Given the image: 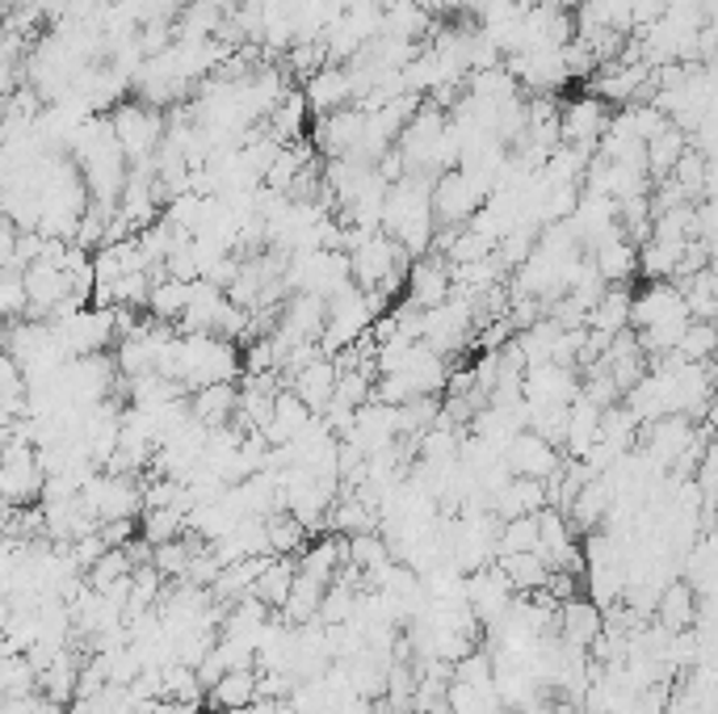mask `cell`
<instances>
[{
  "label": "cell",
  "mask_w": 718,
  "mask_h": 714,
  "mask_svg": "<svg viewBox=\"0 0 718 714\" xmlns=\"http://www.w3.org/2000/svg\"><path fill=\"white\" fill-rule=\"evenodd\" d=\"M454 681H463V685H475V690H484L492 685V651H466L463 660H454Z\"/></svg>",
  "instance_id": "cell-33"
},
{
  "label": "cell",
  "mask_w": 718,
  "mask_h": 714,
  "mask_svg": "<svg viewBox=\"0 0 718 714\" xmlns=\"http://www.w3.org/2000/svg\"><path fill=\"white\" fill-rule=\"evenodd\" d=\"M689 307L685 294L673 282H647L638 294H631V328H655V324H685Z\"/></svg>",
  "instance_id": "cell-5"
},
{
  "label": "cell",
  "mask_w": 718,
  "mask_h": 714,
  "mask_svg": "<svg viewBox=\"0 0 718 714\" xmlns=\"http://www.w3.org/2000/svg\"><path fill=\"white\" fill-rule=\"evenodd\" d=\"M76 672H81V655L72 648L55 651L51 655V664H46L43 672H39V690L46 693V697H55V702H72L76 697Z\"/></svg>",
  "instance_id": "cell-19"
},
{
  "label": "cell",
  "mask_w": 718,
  "mask_h": 714,
  "mask_svg": "<svg viewBox=\"0 0 718 714\" xmlns=\"http://www.w3.org/2000/svg\"><path fill=\"white\" fill-rule=\"evenodd\" d=\"M610 105L596 102L592 93L584 97H576V102L559 105V144L576 147V151H584L592 156L596 151V139H601V130L610 126Z\"/></svg>",
  "instance_id": "cell-4"
},
{
  "label": "cell",
  "mask_w": 718,
  "mask_h": 714,
  "mask_svg": "<svg viewBox=\"0 0 718 714\" xmlns=\"http://www.w3.org/2000/svg\"><path fill=\"white\" fill-rule=\"evenodd\" d=\"M353 588L332 580V585L319 592V609H316V622L319 627H340V622H349L353 618Z\"/></svg>",
  "instance_id": "cell-29"
},
{
  "label": "cell",
  "mask_w": 718,
  "mask_h": 714,
  "mask_svg": "<svg viewBox=\"0 0 718 714\" xmlns=\"http://www.w3.org/2000/svg\"><path fill=\"white\" fill-rule=\"evenodd\" d=\"M109 130H114V144L123 147L127 160H148L165 139V114L144 102H118Z\"/></svg>",
  "instance_id": "cell-1"
},
{
  "label": "cell",
  "mask_w": 718,
  "mask_h": 714,
  "mask_svg": "<svg viewBox=\"0 0 718 714\" xmlns=\"http://www.w3.org/2000/svg\"><path fill=\"white\" fill-rule=\"evenodd\" d=\"M253 697H256V672L232 669L207 690V706H211V714H232V711H244Z\"/></svg>",
  "instance_id": "cell-15"
},
{
  "label": "cell",
  "mask_w": 718,
  "mask_h": 714,
  "mask_svg": "<svg viewBox=\"0 0 718 714\" xmlns=\"http://www.w3.org/2000/svg\"><path fill=\"white\" fill-rule=\"evenodd\" d=\"M0 466H4V450H0Z\"/></svg>",
  "instance_id": "cell-36"
},
{
  "label": "cell",
  "mask_w": 718,
  "mask_h": 714,
  "mask_svg": "<svg viewBox=\"0 0 718 714\" xmlns=\"http://www.w3.org/2000/svg\"><path fill=\"white\" fill-rule=\"evenodd\" d=\"M361 130H366V114L353 105H340L332 114H319L316 126L307 130V144L328 160H345V156H358Z\"/></svg>",
  "instance_id": "cell-2"
},
{
  "label": "cell",
  "mask_w": 718,
  "mask_h": 714,
  "mask_svg": "<svg viewBox=\"0 0 718 714\" xmlns=\"http://www.w3.org/2000/svg\"><path fill=\"white\" fill-rule=\"evenodd\" d=\"M211 655H214V664H219L223 672L253 669V664H256L253 643H244V639H235V634H219V639H214V648H211Z\"/></svg>",
  "instance_id": "cell-32"
},
{
  "label": "cell",
  "mask_w": 718,
  "mask_h": 714,
  "mask_svg": "<svg viewBox=\"0 0 718 714\" xmlns=\"http://www.w3.org/2000/svg\"><path fill=\"white\" fill-rule=\"evenodd\" d=\"M403 291H408V303L421 307V312L442 307L445 298H450V291H454V286H450V265H445V256H437V252L412 256L408 277H403Z\"/></svg>",
  "instance_id": "cell-6"
},
{
  "label": "cell",
  "mask_w": 718,
  "mask_h": 714,
  "mask_svg": "<svg viewBox=\"0 0 718 714\" xmlns=\"http://www.w3.org/2000/svg\"><path fill=\"white\" fill-rule=\"evenodd\" d=\"M596 424H601V408H592L584 396H576L568 403V438H563V450L571 459H580L596 441Z\"/></svg>",
  "instance_id": "cell-20"
},
{
  "label": "cell",
  "mask_w": 718,
  "mask_h": 714,
  "mask_svg": "<svg viewBox=\"0 0 718 714\" xmlns=\"http://www.w3.org/2000/svg\"><path fill=\"white\" fill-rule=\"evenodd\" d=\"M97 534L106 538V546H127L135 534H139V522L135 517H114V522H102Z\"/></svg>",
  "instance_id": "cell-35"
},
{
  "label": "cell",
  "mask_w": 718,
  "mask_h": 714,
  "mask_svg": "<svg viewBox=\"0 0 718 714\" xmlns=\"http://www.w3.org/2000/svg\"><path fill=\"white\" fill-rule=\"evenodd\" d=\"M559 459L563 454L555 445H547L538 433H529V429L513 433L508 445L500 450V462L508 466V475H521V480H547L550 471L559 466Z\"/></svg>",
  "instance_id": "cell-7"
},
{
  "label": "cell",
  "mask_w": 718,
  "mask_h": 714,
  "mask_svg": "<svg viewBox=\"0 0 718 714\" xmlns=\"http://www.w3.org/2000/svg\"><path fill=\"white\" fill-rule=\"evenodd\" d=\"M655 627L676 634V630L694 627V613H697V592L685 580H668V585L659 588V597H655Z\"/></svg>",
  "instance_id": "cell-11"
},
{
  "label": "cell",
  "mask_w": 718,
  "mask_h": 714,
  "mask_svg": "<svg viewBox=\"0 0 718 714\" xmlns=\"http://www.w3.org/2000/svg\"><path fill=\"white\" fill-rule=\"evenodd\" d=\"M190 286H193V282H172V277H165V282H151L144 312H148L151 319H160V324H177V319H181V312H186V303H190Z\"/></svg>",
  "instance_id": "cell-22"
},
{
  "label": "cell",
  "mask_w": 718,
  "mask_h": 714,
  "mask_svg": "<svg viewBox=\"0 0 718 714\" xmlns=\"http://www.w3.org/2000/svg\"><path fill=\"white\" fill-rule=\"evenodd\" d=\"M631 286H605L601 298L589 307L584 315V328H596V333H622L631 328Z\"/></svg>",
  "instance_id": "cell-16"
},
{
  "label": "cell",
  "mask_w": 718,
  "mask_h": 714,
  "mask_svg": "<svg viewBox=\"0 0 718 714\" xmlns=\"http://www.w3.org/2000/svg\"><path fill=\"white\" fill-rule=\"evenodd\" d=\"M303 102H307V114H332L340 105H353V84H349V72L340 63H324L316 76L303 81Z\"/></svg>",
  "instance_id": "cell-8"
},
{
  "label": "cell",
  "mask_w": 718,
  "mask_h": 714,
  "mask_svg": "<svg viewBox=\"0 0 718 714\" xmlns=\"http://www.w3.org/2000/svg\"><path fill=\"white\" fill-rule=\"evenodd\" d=\"M589 261L605 286H631V277L638 273V249L626 244L622 235H613V240H605V244H596V249L589 252Z\"/></svg>",
  "instance_id": "cell-10"
},
{
  "label": "cell",
  "mask_w": 718,
  "mask_h": 714,
  "mask_svg": "<svg viewBox=\"0 0 718 714\" xmlns=\"http://www.w3.org/2000/svg\"><path fill=\"white\" fill-rule=\"evenodd\" d=\"M190 420L202 429H219L235 417V382H211V387H198L190 391Z\"/></svg>",
  "instance_id": "cell-12"
},
{
  "label": "cell",
  "mask_w": 718,
  "mask_h": 714,
  "mask_svg": "<svg viewBox=\"0 0 718 714\" xmlns=\"http://www.w3.org/2000/svg\"><path fill=\"white\" fill-rule=\"evenodd\" d=\"M601 627H605V618L589 597H571V601L559 606V639L571 643V648H589L592 639L601 634Z\"/></svg>",
  "instance_id": "cell-13"
},
{
  "label": "cell",
  "mask_w": 718,
  "mask_h": 714,
  "mask_svg": "<svg viewBox=\"0 0 718 714\" xmlns=\"http://www.w3.org/2000/svg\"><path fill=\"white\" fill-rule=\"evenodd\" d=\"M496 567L505 571V580L513 592H529V588H542L550 576V567L542 564L538 550H526V555H496Z\"/></svg>",
  "instance_id": "cell-21"
},
{
  "label": "cell",
  "mask_w": 718,
  "mask_h": 714,
  "mask_svg": "<svg viewBox=\"0 0 718 714\" xmlns=\"http://www.w3.org/2000/svg\"><path fill=\"white\" fill-rule=\"evenodd\" d=\"M685 147H689V139H685V130L680 126H664L659 135H652L647 144H643V160H647V177L652 181H659V177H668L673 172V165L685 156Z\"/></svg>",
  "instance_id": "cell-18"
},
{
  "label": "cell",
  "mask_w": 718,
  "mask_h": 714,
  "mask_svg": "<svg viewBox=\"0 0 718 714\" xmlns=\"http://www.w3.org/2000/svg\"><path fill=\"white\" fill-rule=\"evenodd\" d=\"M186 564H190V546H186V538L151 546V567H156L165 580H181V576H186Z\"/></svg>",
  "instance_id": "cell-31"
},
{
  "label": "cell",
  "mask_w": 718,
  "mask_h": 714,
  "mask_svg": "<svg viewBox=\"0 0 718 714\" xmlns=\"http://www.w3.org/2000/svg\"><path fill=\"white\" fill-rule=\"evenodd\" d=\"M261 525H265V546H270V555H298V550L307 546V538H312L295 513H270V517H261Z\"/></svg>",
  "instance_id": "cell-23"
},
{
  "label": "cell",
  "mask_w": 718,
  "mask_h": 714,
  "mask_svg": "<svg viewBox=\"0 0 718 714\" xmlns=\"http://www.w3.org/2000/svg\"><path fill=\"white\" fill-rule=\"evenodd\" d=\"M312 412L303 408V399L291 391V387H282L274 396V417H270V424L261 429V438L270 441V445H286L291 438H298L307 424H312Z\"/></svg>",
  "instance_id": "cell-14"
},
{
  "label": "cell",
  "mask_w": 718,
  "mask_h": 714,
  "mask_svg": "<svg viewBox=\"0 0 718 714\" xmlns=\"http://www.w3.org/2000/svg\"><path fill=\"white\" fill-rule=\"evenodd\" d=\"M345 564L361 567V571H374V567L391 564V550L382 543V534H353V538H345Z\"/></svg>",
  "instance_id": "cell-28"
},
{
  "label": "cell",
  "mask_w": 718,
  "mask_h": 714,
  "mask_svg": "<svg viewBox=\"0 0 718 714\" xmlns=\"http://www.w3.org/2000/svg\"><path fill=\"white\" fill-rule=\"evenodd\" d=\"M181 529H186V517L172 504L169 508H144L139 513V538L148 546L172 543V538H181Z\"/></svg>",
  "instance_id": "cell-26"
},
{
  "label": "cell",
  "mask_w": 718,
  "mask_h": 714,
  "mask_svg": "<svg viewBox=\"0 0 718 714\" xmlns=\"http://www.w3.org/2000/svg\"><path fill=\"white\" fill-rule=\"evenodd\" d=\"M718 349V333L715 324H706V319H689L685 324V333H680V340H676L673 354L680 357V361H710Z\"/></svg>",
  "instance_id": "cell-27"
},
{
  "label": "cell",
  "mask_w": 718,
  "mask_h": 714,
  "mask_svg": "<svg viewBox=\"0 0 718 714\" xmlns=\"http://www.w3.org/2000/svg\"><path fill=\"white\" fill-rule=\"evenodd\" d=\"M526 550H538V517L534 513L500 522L496 529V555H526Z\"/></svg>",
  "instance_id": "cell-25"
},
{
  "label": "cell",
  "mask_w": 718,
  "mask_h": 714,
  "mask_svg": "<svg viewBox=\"0 0 718 714\" xmlns=\"http://www.w3.org/2000/svg\"><path fill=\"white\" fill-rule=\"evenodd\" d=\"M484 189H475L466 181L458 168H450V172H437V181L429 189V207H433V223H442V228H463L466 219L475 214V210L484 207Z\"/></svg>",
  "instance_id": "cell-3"
},
{
  "label": "cell",
  "mask_w": 718,
  "mask_h": 714,
  "mask_svg": "<svg viewBox=\"0 0 718 714\" xmlns=\"http://www.w3.org/2000/svg\"><path fill=\"white\" fill-rule=\"evenodd\" d=\"M286 387L303 399V408H307L312 417H319V412L332 403V391H337V366H332L328 357H316L312 366H303L298 375L286 378Z\"/></svg>",
  "instance_id": "cell-9"
},
{
  "label": "cell",
  "mask_w": 718,
  "mask_h": 714,
  "mask_svg": "<svg viewBox=\"0 0 718 714\" xmlns=\"http://www.w3.org/2000/svg\"><path fill=\"white\" fill-rule=\"evenodd\" d=\"M295 559L291 555H270V564L261 567V576H256V585L249 588L256 601H265V606L282 609V601H286V592H291V585H295Z\"/></svg>",
  "instance_id": "cell-17"
},
{
  "label": "cell",
  "mask_w": 718,
  "mask_h": 714,
  "mask_svg": "<svg viewBox=\"0 0 718 714\" xmlns=\"http://www.w3.org/2000/svg\"><path fill=\"white\" fill-rule=\"evenodd\" d=\"M631 4V34L647 30L655 21L664 18V0H626Z\"/></svg>",
  "instance_id": "cell-34"
},
{
  "label": "cell",
  "mask_w": 718,
  "mask_h": 714,
  "mask_svg": "<svg viewBox=\"0 0 718 714\" xmlns=\"http://www.w3.org/2000/svg\"><path fill=\"white\" fill-rule=\"evenodd\" d=\"M25 303L30 298H25L22 270H0V328L25 319Z\"/></svg>",
  "instance_id": "cell-30"
},
{
  "label": "cell",
  "mask_w": 718,
  "mask_h": 714,
  "mask_svg": "<svg viewBox=\"0 0 718 714\" xmlns=\"http://www.w3.org/2000/svg\"><path fill=\"white\" fill-rule=\"evenodd\" d=\"M202 685H198V672L181 660H172L160 669V702H202Z\"/></svg>",
  "instance_id": "cell-24"
}]
</instances>
